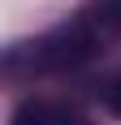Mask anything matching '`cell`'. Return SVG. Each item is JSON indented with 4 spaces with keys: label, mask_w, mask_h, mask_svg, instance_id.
<instances>
[{
    "label": "cell",
    "mask_w": 121,
    "mask_h": 125,
    "mask_svg": "<svg viewBox=\"0 0 121 125\" xmlns=\"http://www.w3.org/2000/svg\"><path fill=\"white\" fill-rule=\"evenodd\" d=\"M13 125H91L78 108L56 99H26L17 112H13Z\"/></svg>",
    "instance_id": "obj_2"
},
{
    "label": "cell",
    "mask_w": 121,
    "mask_h": 125,
    "mask_svg": "<svg viewBox=\"0 0 121 125\" xmlns=\"http://www.w3.org/2000/svg\"><path fill=\"white\" fill-rule=\"evenodd\" d=\"M104 104H108V112H117V116H121V73L108 82V91H104Z\"/></svg>",
    "instance_id": "obj_3"
},
{
    "label": "cell",
    "mask_w": 121,
    "mask_h": 125,
    "mask_svg": "<svg viewBox=\"0 0 121 125\" xmlns=\"http://www.w3.org/2000/svg\"><path fill=\"white\" fill-rule=\"evenodd\" d=\"M117 30H121V0L91 4V9H82L78 17L43 30L39 39L9 48L4 52V69H9V73H52V69L82 65V61H91Z\"/></svg>",
    "instance_id": "obj_1"
}]
</instances>
